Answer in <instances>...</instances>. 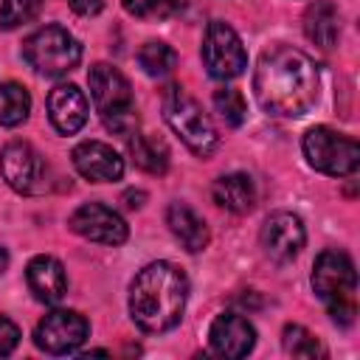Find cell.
Here are the masks:
<instances>
[{
    "label": "cell",
    "mask_w": 360,
    "mask_h": 360,
    "mask_svg": "<svg viewBox=\"0 0 360 360\" xmlns=\"http://www.w3.org/2000/svg\"><path fill=\"white\" fill-rule=\"evenodd\" d=\"M304 158L312 169L332 174V177H346L357 172L360 163V146L354 138L335 132L329 127H312L307 129L304 141H301Z\"/></svg>",
    "instance_id": "7"
},
{
    "label": "cell",
    "mask_w": 360,
    "mask_h": 360,
    "mask_svg": "<svg viewBox=\"0 0 360 360\" xmlns=\"http://www.w3.org/2000/svg\"><path fill=\"white\" fill-rule=\"evenodd\" d=\"M188 301V278L172 262H152L129 284V315L149 332L160 335L180 323Z\"/></svg>",
    "instance_id": "2"
},
{
    "label": "cell",
    "mask_w": 360,
    "mask_h": 360,
    "mask_svg": "<svg viewBox=\"0 0 360 360\" xmlns=\"http://www.w3.org/2000/svg\"><path fill=\"white\" fill-rule=\"evenodd\" d=\"M180 0H124V8L132 14V17H141V20H152V17H166L177 8Z\"/></svg>",
    "instance_id": "26"
},
{
    "label": "cell",
    "mask_w": 360,
    "mask_h": 360,
    "mask_svg": "<svg viewBox=\"0 0 360 360\" xmlns=\"http://www.w3.org/2000/svg\"><path fill=\"white\" fill-rule=\"evenodd\" d=\"M259 239H262V250L273 262H290L301 253V248L307 242V231H304L301 217H295L290 211H276L264 219Z\"/></svg>",
    "instance_id": "12"
},
{
    "label": "cell",
    "mask_w": 360,
    "mask_h": 360,
    "mask_svg": "<svg viewBox=\"0 0 360 360\" xmlns=\"http://www.w3.org/2000/svg\"><path fill=\"white\" fill-rule=\"evenodd\" d=\"M312 290L326 304L335 323L349 326L354 321V290H357V273L352 259L343 250H323L315 259L312 267Z\"/></svg>",
    "instance_id": "3"
},
{
    "label": "cell",
    "mask_w": 360,
    "mask_h": 360,
    "mask_svg": "<svg viewBox=\"0 0 360 360\" xmlns=\"http://www.w3.org/2000/svg\"><path fill=\"white\" fill-rule=\"evenodd\" d=\"M87 98L76 84H56L48 93V118L56 132L73 135L87 124Z\"/></svg>",
    "instance_id": "15"
},
{
    "label": "cell",
    "mask_w": 360,
    "mask_h": 360,
    "mask_svg": "<svg viewBox=\"0 0 360 360\" xmlns=\"http://www.w3.org/2000/svg\"><path fill=\"white\" fill-rule=\"evenodd\" d=\"M0 172L3 180L20 194H39L48 186V166L42 155L25 141L6 143L0 152Z\"/></svg>",
    "instance_id": "9"
},
{
    "label": "cell",
    "mask_w": 360,
    "mask_h": 360,
    "mask_svg": "<svg viewBox=\"0 0 360 360\" xmlns=\"http://www.w3.org/2000/svg\"><path fill=\"white\" fill-rule=\"evenodd\" d=\"M163 118L172 127L174 135H180V141L200 158H211L219 146V135L208 118V112L191 98L186 96L180 87H169L163 96Z\"/></svg>",
    "instance_id": "5"
},
{
    "label": "cell",
    "mask_w": 360,
    "mask_h": 360,
    "mask_svg": "<svg viewBox=\"0 0 360 360\" xmlns=\"http://www.w3.org/2000/svg\"><path fill=\"white\" fill-rule=\"evenodd\" d=\"M68 225H70L73 233H79V236H84L90 242L112 245V248L127 242V233H129L127 222L112 208H107L104 202H84V205H79L70 214Z\"/></svg>",
    "instance_id": "11"
},
{
    "label": "cell",
    "mask_w": 360,
    "mask_h": 360,
    "mask_svg": "<svg viewBox=\"0 0 360 360\" xmlns=\"http://www.w3.org/2000/svg\"><path fill=\"white\" fill-rule=\"evenodd\" d=\"M304 34L312 45H318L323 51L335 48L338 37H340V14H338L335 3L315 0L304 14Z\"/></svg>",
    "instance_id": "19"
},
{
    "label": "cell",
    "mask_w": 360,
    "mask_h": 360,
    "mask_svg": "<svg viewBox=\"0 0 360 360\" xmlns=\"http://www.w3.org/2000/svg\"><path fill=\"white\" fill-rule=\"evenodd\" d=\"M87 84H90V96L96 110L101 112V121L110 132L129 138L138 127V112H135V101H132V87L127 82V76L107 65L98 62L90 68L87 73Z\"/></svg>",
    "instance_id": "4"
},
{
    "label": "cell",
    "mask_w": 360,
    "mask_h": 360,
    "mask_svg": "<svg viewBox=\"0 0 360 360\" xmlns=\"http://www.w3.org/2000/svg\"><path fill=\"white\" fill-rule=\"evenodd\" d=\"M31 112V96L22 84L6 82L0 84V124L3 127H17L28 118Z\"/></svg>",
    "instance_id": "21"
},
{
    "label": "cell",
    "mask_w": 360,
    "mask_h": 360,
    "mask_svg": "<svg viewBox=\"0 0 360 360\" xmlns=\"http://www.w3.org/2000/svg\"><path fill=\"white\" fill-rule=\"evenodd\" d=\"M211 197L219 208H225L231 214H248L256 205V186L248 174L231 172V174H222V177L214 180Z\"/></svg>",
    "instance_id": "18"
},
{
    "label": "cell",
    "mask_w": 360,
    "mask_h": 360,
    "mask_svg": "<svg viewBox=\"0 0 360 360\" xmlns=\"http://www.w3.org/2000/svg\"><path fill=\"white\" fill-rule=\"evenodd\" d=\"M87 335H90V323L82 312L53 309L37 323L34 343L48 354H70L87 340Z\"/></svg>",
    "instance_id": "10"
},
{
    "label": "cell",
    "mask_w": 360,
    "mask_h": 360,
    "mask_svg": "<svg viewBox=\"0 0 360 360\" xmlns=\"http://www.w3.org/2000/svg\"><path fill=\"white\" fill-rule=\"evenodd\" d=\"M166 225H169V231L180 239V245H183L188 253H200V250L208 248V239H211L208 225H205V219H202L194 208H188L186 202H172V205L166 208Z\"/></svg>",
    "instance_id": "17"
},
{
    "label": "cell",
    "mask_w": 360,
    "mask_h": 360,
    "mask_svg": "<svg viewBox=\"0 0 360 360\" xmlns=\"http://www.w3.org/2000/svg\"><path fill=\"white\" fill-rule=\"evenodd\" d=\"M42 8V0H3L0 3V28L11 31L34 20Z\"/></svg>",
    "instance_id": "24"
},
{
    "label": "cell",
    "mask_w": 360,
    "mask_h": 360,
    "mask_svg": "<svg viewBox=\"0 0 360 360\" xmlns=\"http://www.w3.org/2000/svg\"><path fill=\"white\" fill-rule=\"evenodd\" d=\"M70 158H73L76 172L93 183H115L124 174V158L110 143H101V141L79 143L70 152Z\"/></svg>",
    "instance_id": "13"
},
{
    "label": "cell",
    "mask_w": 360,
    "mask_h": 360,
    "mask_svg": "<svg viewBox=\"0 0 360 360\" xmlns=\"http://www.w3.org/2000/svg\"><path fill=\"white\" fill-rule=\"evenodd\" d=\"M214 107H217V112H219L231 127H239V124L245 121V115H248V104H245L242 93L233 90V87H219V90L214 93Z\"/></svg>",
    "instance_id": "25"
},
{
    "label": "cell",
    "mask_w": 360,
    "mask_h": 360,
    "mask_svg": "<svg viewBox=\"0 0 360 360\" xmlns=\"http://www.w3.org/2000/svg\"><path fill=\"white\" fill-rule=\"evenodd\" d=\"M129 158L138 169L149 172V174H163L169 169V146L158 138V135H138L132 132L127 141Z\"/></svg>",
    "instance_id": "20"
},
{
    "label": "cell",
    "mask_w": 360,
    "mask_h": 360,
    "mask_svg": "<svg viewBox=\"0 0 360 360\" xmlns=\"http://www.w3.org/2000/svg\"><path fill=\"white\" fill-rule=\"evenodd\" d=\"M138 65L143 68L146 76L163 79V76H169V73L174 70L177 53H174L172 45H166V42H160V39H149V42H143L141 51H138Z\"/></svg>",
    "instance_id": "22"
},
{
    "label": "cell",
    "mask_w": 360,
    "mask_h": 360,
    "mask_svg": "<svg viewBox=\"0 0 360 360\" xmlns=\"http://www.w3.org/2000/svg\"><path fill=\"white\" fill-rule=\"evenodd\" d=\"M202 62L208 68V73L214 79H236L245 73L248 68V53H245V45L239 39V34L222 22V20H214L208 28H205V37H202Z\"/></svg>",
    "instance_id": "8"
},
{
    "label": "cell",
    "mask_w": 360,
    "mask_h": 360,
    "mask_svg": "<svg viewBox=\"0 0 360 360\" xmlns=\"http://www.w3.org/2000/svg\"><path fill=\"white\" fill-rule=\"evenodd\" d=\"M281 343H284V352L292 354V357H307V360L323 357L321 340H318L309 329H304V326H298V323H287V326H284Z\"/></svg>",
    "instance_id": "23"
},
{
    "label": "cell",
    "mask_w": 360,
    "mask_h": 360,
    "mask_svg": "<svg viewBox=\"0 0 360 360\" xmlns=\"http://www.w3.org/2000/svg\"><path fill=\"white\" fill-rule=\"evenodd\" d=\"M143 200H146L143 191H127V194H124V205H127V208H141Z\"/></svg>",
    "instance_id": "29"
},
{
    "label": "cell",
    "mask_w": 360,
    "mask_h": 360,
    "mask_svg": "<svg viewBox=\"0 0 360 360\" xmlns=\"http://www.w3.org/2000/svg\"><path fill=\"white\" fill-rule=\"evenodd\" d=\"M20 343V329L14 321H8L6 315H0V357L11 354Z\"/></svg>",
    "instance_id": "27"
},
{
    "label": "cell",
    "mask_w": 360,
    "mask_h": 360,
    "mask_svg": "<svg viewBox=\"0 0 360 360\" xmlns=\"http://www.w3.org/2000/svg\"><path fill=\"white\" fill-rule=\"evenodd\" d=\"M253 90L270 115L278 118H301L307 115L321 93V76L315 62L284 42H276L262 51L256 73H253Z\"/></svg>",
    "instance_id": "1"
},
{
    "label": "cell",
    "mask_w": 360,
    "mask_h": 360,
    "mask_svg": "<svg viewBox=\"0 0 360 360\" xmlns=\"http://www.w3.org/2000/svg\"><path fill=\"white\" fill-rule=\"evenodd\" d=\"M6 267H8V253H6V248H0V276Z\"/></svg>",
    "instance_id": "30"
},
{
    "label": "cell",
    "mask_w": 360,
    "mask_h": 360,
    "mask_svg": "<svg viewBox=\"0 0 360 360\" xmlns=\"http://www.w3.org/2000/svg\"><path fill=\"white\" fill-rule=\"evenodd\" d=\"M25 278H28V287L34 292L37 301L42 304H59L68 292V276H65V267L59 259L53 256H34L25 267Z\"/></svg>",
    "instance_id": "16"
},
{
    "label": "cell",
    "mask_w": 360,
    "mask_h": 360,
    "mask_svg": "<svg viewBox=\"0 0 360 360\" xmlns=\"http://www.w3.org/2000/svg\"><path fill=\"white\" fill-rule=\"evenodd\" d=\"M70 3V8L76 11V14H82V17H93V14H98L101 11V0H68Z\"/></svg>",
    "instance_id": "28"
},
{
    "label": "cell",
    "mask_w": 360,
    "mask_h": 360,
    "mask_svg": "<svg viewBox=\"0 0 360 360\" xmlns=\"http://www.w3.org/2000/svg\"><path fill=\"white\" fill-rule=\"evenodd\" d=\"M208 340H211L214 354H219V357H245V354H250V349L256 343V329L248 323V318H242L236 312H222L214 318Z\"/></svg>",
    "instance_id": "14"
},
{
    "label": "cell",
    "mask_w": 360,
    "mask_h": 360,
    "mask_svg": "<svg viewBox=\"0 0 360 360\" xmlns=\"http://www.w3.org/2000/svg\"><path fill=\"white\" fill-rule=\"evenodd\" d=\"M22 59L42 76H65L82 59V45L62 25L37 28L22 42Z\"/></svg>",
    "instance_id": "6"
}]
</instances>
